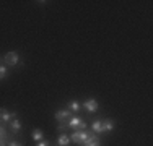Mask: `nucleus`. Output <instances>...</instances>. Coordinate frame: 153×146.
Here are the masks:
<instances>
[{
    "instance_id": "nucleus-1",
    "label": "nucleus",
    "mask_w": 153,
    "mask_h": 146,
    "mask_svg": "<svg viewBox=\"0 0 153 146\" xmlns=\"http://www.w3.org/2000/svg\"><path fill=\"white\" fill-rule=\"evenodd\" d=\"M91 133H88L86 130H75L74 133H70V140L74 141V143H80L83 145V141L86 140V138L90 136Z\"/></svg>"
},
{
    "instance_id": "nucleus-2",
    "label": "nucleus",
    "mask_w": 153,
    "mask_h": 146,
    "mask_svg": "<svg viewBox=\"0 0 153 146\" xmlns=\"http://www.w3.org/2000/svg\"><path fill=\"white\" fill-rule=\"evenodd\" d=\"M68 127H70V128H75V130H85L86 122H83L82 117H72V119L68 120Z\"/></svg>"
},
{
    "instance_id": "nucleus-3",
    "label": "nucleus",
    "mask_w": 153,
    "mask_h": 146,
    "mask_svg": "<svg viewBox=\"0 0 153 146\" xmlns=\"http://www.w3.org/2000/svg\"><path fill=\"white\" fill-rule=\"evenodd\" d=\"M3 62L8 67H15V65H18V62H20V55H18V52H8L3 57Z\"/></svg>"
},
{
    "instance_id": "nucleus-4",
    "label": "nucleus",
    "mask_w": 153,
    "mask_h": 146,
    "mask_svg": "<svg viewBox=\"0 0 153 146\" xmlns=\"http://www.w3.org/2000/svg\"><path fill=\"white\" fill-rule=\"evenodd\" d=\"M12 119H16V114L15 112H8V111H5V109H2L0 107V120H2V123H7V122H10Z\"/></svg>"
},
{
    "instance_id": "nucleus-5",
    "label": "nucleus",
    "mask_w": 153,
    "mask_h": 146,
    "mask_svg": "<svg viewBox=\"0 0 153 146\" xmlns=\"http://www.w3.org/2000/svg\"><path fill=\"white\" fill-rule=\"evenodd\" d=\"M82 107H85L86 111L90 112V114H93V112H96V111H98V102L94 101V99H86L85 102H83Z\"/></svg>"
},
{
    "instance_id": "nucleus-6",
    "label": "nucleus",
    "mask_w": 153,
    "mask_h": 146,
    "mask_svg": "<svg viewBox=\"0 0 153 146\" xmlns=\"http://www.w3.org/2000/svg\"><path fill=\"white\" fill-rule=\"evenodd\" d=\"M91 130H93V133H103V120H94V122L91 123Z\"/></svg>"
},
{
    "instance_id": "nucleus-7",
    "label": "nucleus",
    "mask_w": 153,
    "mask_h": 146,
    "mask_svg": "<svg viewBox=\"0 0 153 146\" xmlns=\"http://www.w3.org/2000/svg\"><path fill=\"white\" fill-rule=\"evenodd\" d=\"M112 128H114V120H112V119L103 120V133H104V131H111Z\"/></svg>"
},
{
    "instance_id": "nucleus-8",
    "label": "nucleus",
    "mask_w": 153,
    "mask_h": 146,
    "mask_svg": "<svg viewBox=\"0 0 153 146\" xmlns=\"http://www.w3.org/2000/svg\"><path fill=\"white\" fill-rule=\"evenodd\" d=\"M68 117H70V111H59V112H56V119L60 120V122H64L65 119H68Z\"/></svg>"
},
{
    "instance_id": "nucleus-9",
    "label": "nucleus",
    "mask_w": 153,
    "mask_h": 146,
    "mask_svg": "<svg viewBox=\"0 0 153 146\" xmlns=\"http://www.w3.org/2000/svg\"><path fill=\"white\" fill-rule=\"evenodd\" d=\"M68 107H70L72 112H80V109H82V104H80L78 101H70V102H68Z\"/></svg>"
},
{
    "instance_id": "nucleus-10",
    "label": "nucleus",
    "mask_w": 153,
    "mask_h": 146,
    "mask_svg": "<svg viewBox=\"0 0 153 146\" xmlns=\"http://www.w3.org/2000/svg\"><path fill=\"white\" fill-rule=\"evenodd\" d=\"M68 143H70V138H68L65 133H62L59 136V146H68Z\"/></svg>"
},
{
    "instance_id": "nucleus-11",
    "label": "nucleus",
    "mask_w": 153,
    "mask_h": 146,
    "mask_svg": "<svg viewBox=\"0 0 153 146\" xmlns=\"http://www.w3.org/2000/svg\"><path fill=\"white\" fill-rule=\"evenodd\" d=\"M12 130L15 131V133H18V131L21 130V122L18 119H13V122H12Z\"/></svg>"
},
{
    "instance_id": "nucleus-12",
    "label": "nucleus",
    "mask_w": 153,
    "mask_h": 146,
    "mask_svg": "<svg viewBox=\"0 0 153 146\" xmlns=\"http://www.w3.org/2000/svg\"><path fill=\"white\" fill-rule=\"evenodd\" d=\"M42 136H44V133H42V130L36 128L34 131H33V138H34L36 141H41V140H42Z\"/></svg>"
},
{
    "instance_id": "nucleus-13",
    "label": "nucleus",
    "mask_w": 153,
    "mask_h": 146,
    "mask_svg": "<svg viewBox=\"0 0 153 146\" xmlns=\"http://www.w3.org/2000/svg\"><path fill=\"white\" fill-rule=\"evenodd\" d=\"M5 76H7V67L0 63V81H2V80L5 78Z\"/></svg>"
},
{
    "instance_id": "nucleus-14",
    "label": "nucleus",
    "mask_w": 153,
    "mask_h": 146,
    "mask_svg": "<svg viewBox=\"0 0 153 146\" xmlns=\"http://www.w3.org/2000/svg\"><path fill=\"white\" fill-rule=\"evenodd\" d=\"M5 136H8V133H7V128H5V125H0V138H5Z\"/></svg>"
},
{
    "instance_id": "nucleus-15",
    "label": "nucleus",
    "mask_w": 153,
    "mask_h": 146,
    "mask_svg": "<svg viewBox=\"0 0 153 146\" xmlns=\"http://www.w3.org/2000/svg\"><path fill=\"white\" fill-rule=\"evenodd\" d=\"M7 145H8V136L0 138V146H7Z\"/></svg>"
},
{
    "instance_id": "nucleus-16",
    "label": "nucleus",
    "mask_w": 153,
    "mask_h": 146,
    "mask_svg": "<svg viewBox=\"0 0 153 146\" xmlns=\"http://www.w3.org/2000/svg\"><path fill=\"white\" fill-rule=\"evenodd\" d=\"M36 146H51V143L47 140H44V141H38V145Z\"/></svg>"
},
{
    "instance_id": "nucleus-17",
    "label": "nucleus",
    "mask_w": 153,
    "mask_h": 146,
    "mask_svg": "<svg viewBox=\"0 0 153 146\" xmlns=\"http://www.w3.org/2000/svg\"><path fill=\"white\" fill-rule=\"evenodd\" d=\"M7 146H23V145H21V143H18V141H10V143L7 145Z\"/></svg>"
},
{
    "instance_id": "nucleus-18",
    "label": "nucleus",
    "mask_w": 153,
    "mask_h": 146,
    "mask_svg": "<svg viewBox=\"0 0 153 146\" xmlns=\"http://www.w3.org/2000/svg\"><path fill=\"white\" fill-rule=\"evenodd\" d=\"M57 130H59V131H65V130H67V127H65V125H59V127H57Z\"/></svg>"
},
{
    "instance_id": "nucleus-19",
    "label": "nucleus",
    "mask_w": 153,
    "mask_h": 146,
    "mask_svg": "<svg viewBox=\"0 0 153 146\" xmlns=\"http://www.w3.org/2000/svg\"><path fill=\"white\" fill-rule=\"evenodd\" d=\"M90 146H101L100 143H94V145H90Z\"/></svg>"
},
{
    "instance_id": "nucleus-20",
    "label": "nucleus",
    "mask_w": 153,
    "mask_h": 146,
    "mask_svg": "<svg viewBox=\"0 0 153 146\" xmlns=\"http://www.w3.org/2000/svg\"><path fill=\"white\" fill-rule=\"evenodd\" d=\"M0 62H2V60H0Z\"/></svg>"
}]
</instances>
